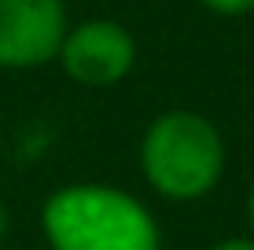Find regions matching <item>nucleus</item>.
Here are the masks:
<instances>
[{
  "label": "nucleus",
  "mask_w": 254,
  "mask_h": 250,
  "mask_svg": "<svg viewBox=\"0 0 254 250\" xmlns=\"http://www.w3.org/2000/svg\"><path fill=\"white\" fill-rule=\"evenodd\" d=\"M52 250H162L155 213L111 184H66L41 206Z\"/></svg>",
  "instance_id": "f257e3e1"
},
{
  "label": "nucleus",
  "mask_w": 254,
  "mask_h": 250,
  "mask_svg": "<svg viewBox=\"0 0 254 250\" xmlns=\"http://www.w3.org/2000/svg\"><path fill=\"white\" fill-rule=\"evenodd\" d=\"M140 169L147 184L173 202L203 199L225 173V140L195 110H166L144 129Z\"/></svg>",
  "instance_id": "f03ea898"
},
{
  "label": "nucleus",
  "mask_w": 254,
  "mask_h": 250,
  "mask_svg": "<svg viewBox=\"0 0 254 250\" xmlns=\"http://www.w3.org/2000/svg\"><path fill=\"white\" fill-rule=\"evenodd\" d=\"M56 59L63 63V74L70 81L85 85V89H107V85H118L133 74L136 41L122 22L89 19L66 30Z\"/></svg>",
  "instance_id": "7ed1b4c3"
},
{
  "label": "nucleus",
  "mask_w": 254,
  "mask_h": 250,
  "mask_svg": "<svg viewBox=\"0 0 254 250\" xmlns=\"http://www.w3.org/2000/svg\"><path fill=\"white\" fill-rule=\"evenodd\" d=\"M66 30L63 0H0V66L33 70L52 63Z\"/></svg>",
  "instance_id": "20e7f679"
},
{
  "label": "nucleus",
  "mask_w": 254,
  "mask_h": 250,
  "mask_svg": "<svg viewBox=\"0 0 254 250\" xmlns=\"http://www.w3.org/2000/svg\"><path fill=\"white\" fill-rule=\"evenodd\" d=\"M210 15H221V19H240V15L254 11V0H199Z\"/></svg>",
  "instance_id": "39448f33"
},
{
  "label": "nucleus",
  "mask_w": 254,
  "mask_h": 250,
  "mask_svg": "<svg viewBox=\"0 0 254 250\" xmlns=\"http://www.w3.org/2000/svg\"><path fill=\"white\" fill-rule=\"evenodd\" d=\"M210 250H254V236H232V239H221Z\"/></svg>",
  "instance_id": "423d86ee"
},
{
  "label": "nucleus",
  "mask_w": 254,
  "mask_h": 250,
  "mask_svg": "<svg viewBox=\"0 0 254 250\" xmlns=\"http://www.w3.org/2000/svg\"><path fill=\"white\" fill-rule=\"evenodd\" d=\"M247 221H251V236H254V184H251V195H247Z\"/></svg>",
  "instance_id": "0eeeda50"
},
{
  "label": "nucleus",
  "mask_w": 254,
  "mask_h": 250,
  "mask_svg": "<svg viewBox=\"0 0 254 250\" xmlns=\"http://www.w3.org/2000/svg\"><path fill=\"white\" fill-rule=\"evenodd\" d=\"M4 232H7V210H4V199H0V239H4Z\"/></svg>",
  "instance_id": "6e6552de"
},
{
  "label": "nucleus",
  "mask_w": 254,
  "mask_h": 250,
  "mask_svg": "<svg viewBox=\"0 0 254 250\" xmlns=\"http://www.w3.org/2000/svg\"><path fill=\"white\" fill-rule=\"evenodd\" d=\"M0 140H4V136H0Z\"/></svg>",
  "instance_id": "1a4fd4ad"
}]
</instances>
